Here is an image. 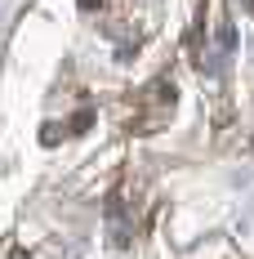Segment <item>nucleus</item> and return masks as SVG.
Here are the masks:
<instances>
[{
  "label": "nucleus",
  "mask_w": 254,
  "mask_h": 259,
  "mask_svg": "<svg viewBox=\"0 0 254 259\" xmlns=\"http://www.w3.org/2000/svg\"><path fill=\"white\" fill-rule=\"evenodd\" d=\"M219 45H223V50H232V45H236V31H232V23H219Z\"/></svg>",
  "instance_id": "obj_1"
},
{
  "label": "nucleus",
  "mask_w": 254,
  "mask_h": 259,
  "mask_svg": "<svg viewBox=\"0 0 254 259\" xmlns=\"http://www.w3.org/2000/svg\"><path fill=\"white\" fill-rule=\"evenodd\" d=\"M241 5H254V0H241Z\"/></svg>",
  "instance_id": "obj_2"
}]
</instances>
